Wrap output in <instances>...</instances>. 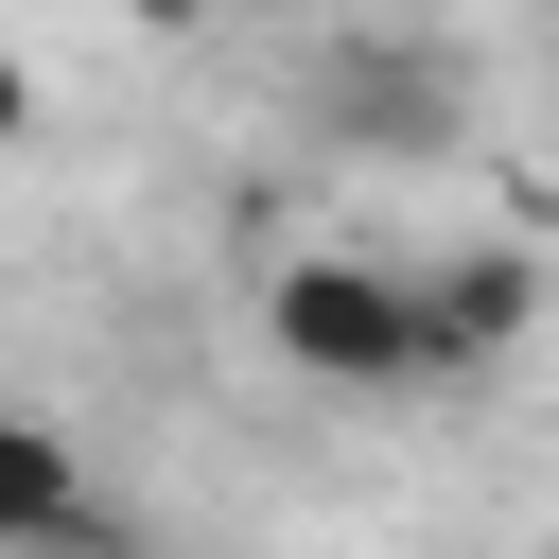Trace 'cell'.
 Segmentation results:
<instances>
[{
    "instance_id": "obj_1",
    "label": "cell",
    "mask_w": 559,
    "mask_h": 559,
    "mask_svg": "<svg viewBox=\"0 0 559 559\" xmlns=\"http://www.w3.org/2000/svg\"><path fill=\"white\" fill-rule=\"evenodd\" d=\"M262 349H280L297 384H332V402H419V384H454L419 262H367V245H297V262L262 280Z\"/></svg>"
},
{
    "instance_id": "obj_2",
    "label": "cell",
    "mask_w": 559,
    "mask_h": 559,
    "mask_svg": "<svg viewBox=\"0 0 559 559\" xmlns=\"http://www.w3.org/2000/svg\"><path fill=\"white\" fill-rule=\"evenodd\" d=\"M419 297H437V349H454V367H489V349L542 332V262H524V245H454V262H419Z\"/></svg>"
},
{
    "instance_id": "obj_3",
    "label": "cell",
    "mask_w": 559,
    "mask_h": 559,
    "mask_svg": "<svg viewBox=\"0 0 559 559\" xmlns=\"http://www.w3.org/2000/svg\"><path fill=\"white\" fill-rule=\"evenodd\" d=\"M105 489H87V454H70V419H35V402H0V559H35V542H70Z\"/></svg>"
},
{
    "instance_id": "obj_4",
    "label": "cell",
    "mask_w": 559,
    "mask_h": 559,
    "mask_svg": "<svg viewBox=\"0 0 559 559\" xmlns=\"http://www.w3.org/2000/svg\"><path fill=\"white\" fill-rule=\"evenodd\" d=\"M35 559H140V524H105V507H87V524H70V542H35Z\"/></svg>"
},
{
    "instance_id": "obj_5",
    "label": "cell",
    "mask_w": 559,
    "mask_h": 559,
    "mask_svg": "<svg viewBox=\"0 0 559 559\" xmlns=\"http://www.w3.org/2000/svg\"><path fill=\"white\" fill-rule=\"evenodd\" d=\"M17 140H35V70L0 52V157H17Z\"/></svg>"
},
{
    "instance_id": "obj_6",
    "label": "cell",
    "mask_w": 559,
    "mask_h": 559,
    "mask_svg": "<svg viewBox=\"0 0 559 559\" xmlns=\"http://www.w3.org/2000/svg\"><path fill=\"white\" fill-rule=\"evenodd\" d=\"M140 17H157V35H192V17H210V0H140Z\"/></svg>"
}]
</instances>
